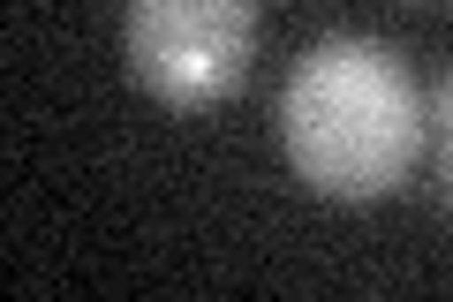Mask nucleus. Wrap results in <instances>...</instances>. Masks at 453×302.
I'll return each mask as SVG.
<instances>
[{
    "label": "nucleus",
    "mask_w": 453,
    "mask_h": 302,
    "mask_svg": "<svg viewBox=\"0 0 453 302\" xmlns=\"http://www.w3.org/2000/svg\"><path fill=\"white\" fill-rule=\"evenodd\" d=\"M288 166L333 205H378L423 159V91L378 38H318L280 83Z\"/></svg>",
    "instance_id": "nucleus-1"
},
{
    "label": "nucleus",
    "mask_w": 453,
    "mask_h": 302,
    "mask_svg": "<svg viewBox=\"0 0 453 302\" xmlns=\"http://www.w3.org/2000/svg\"><path fill=\"white\" fill-rule=\"evenodd\" d=\"M257 46V0H129L121 53L136 91L174 113H204L242 91Z\"/></svg>",
    "instance_id": "nucleus-2"
},
{
    "label": "nucleus",
    "mask_w": 453,
    "mask_h": 302,
    "mask_svg": "<svg viewBox=\"0 0 453 302\" xmlns=\"http://www.w3.org/2000/svg\"><path fill=\"white\" fill-rule=\"evenodd\" d=\"M423 143H431V159H438V205L453 212V68L423 98Z\"/></svg>",
    "instance_id": "nucleus-3"
}]
</instances>
